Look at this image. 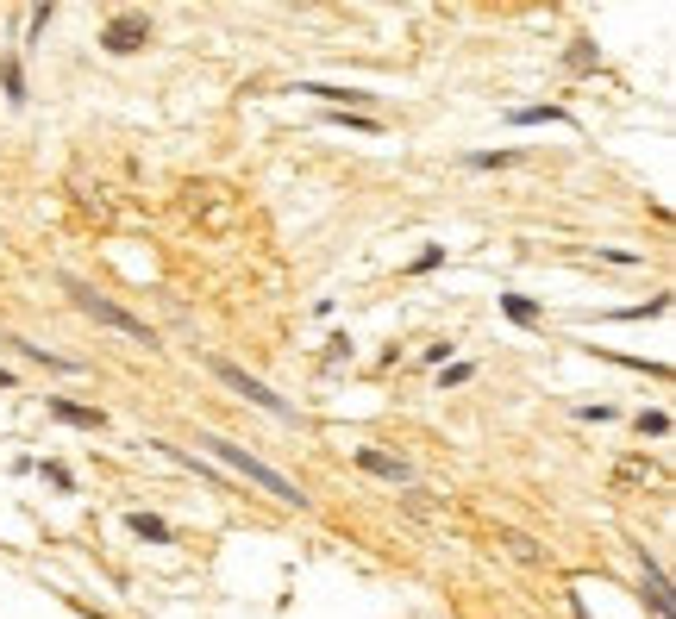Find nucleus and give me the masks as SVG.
I'll use <instances>...</instances> for the list:
<instances>
[{
  "label": "nucleus",
  "instance_id": "1",
  "mask_svg": "<svg viewBox=\"0 0 676 619\" xmlns=\"http://www.w3.org/2000/svg\"><path fill=\"white\" fill-rule=\"evenodd\" d=\"M201 451H207V457H220V463H226L232 476H245V482H257L264 495L288 500V507H307V495H301V489H294V482H288L282 470H270L264 457H251L245 444H232V438H220V432H207V438H201Z\"/></svg>",
  "mask_w": 676,
  "mask_h": 619
},
{
  "label": "nucleus",
  "instance_id": "2",
  "mask_svg": "<svg viewBox=\"0 0 676 619\" xmlns=\"http://www.w3.org/2000/svg\"><path fill=\"white\" fill-rule=\"evenodd\" d=\"M69 294H76V307L95 319V326H107V332H120V338H132V345H150V326L138 319V313H126V307H113L107 294H95V288H82V282H63Z\"/></svg>",
  "mask_w": 676,
  "mask_h": 619
},
{
  "label": "nucleus",
  "instance_id": "3",
  "mask_svg": "<svg viewBox=\"0 0 676 619\" xmlns=\"http://www.w3.org/2000/svg\"><path fill=\"white\" fill-rule=\"evenodd\" d=\"M207 370L220 375V381H226V388H232L239 400H251V407H264V413H275V419H294V407H288V400L275 394L270 381H257V375H245V370H239V363H226V357H207Z\"/></svg>",
  "mask_w": 676,
  "mask_h": 619
},
{
  "label": "nucleus",
  "instance_id": "4",
  "mask_svg": "<svg viewBox=\"0 0 676 619\" xmlns=\"http://www.w3.org/2000/svg\"><path fill=\"white\" fill-rule=\"evenodd\" d=\"M357 470H370L389 489H413V463L407 457H389V451H357Z\"/></svg>",
  "mask_w": 676,
  "mask_h": 619
},
{
  "label": "nucleus",
  "instance_id": "5",
  "mask_svg": "<svg viewBox=\"0 0 676 619\" xmlns=\"http://www.w3.org/2000/svg\"><path fill=\"white\" fill-rule=\"evenodd\" d=\"M144 38H150V25H144L138 13H120V19L107 25V38H101V44H107L113 57H132V50H138V44H144Z\"/></svg>",
  "mask_w": 676,
  "mask_h": 619
},
{
  "label": "nucleus",
  "instance_id": "6",
  "mask_svg": "<svg viewBox=\"0 0 676 619\" xmlns=\"http://www.w3.org/2000/svg\"><path fill=\"white\" fill-rule=\"evenodd\" d=\"M639 576H645V595H652V607L671 619V582H664V570L645 557V544H639Z\"/></svg>",
  "mask_w": 676,
  "mask_h": 619
},
{
  "label": "nucleus",
  "instance_id": "7",
  "mask_svg": "<svg viewBox=\"0 0 676 619\" xmlns=\"http://www.w3.org/2000/svg\"><path fill=\"white\" fill-rule=\"evenodd\" d=\"M50 413H57L63 426H82V432H101V426H107L101 407H76V400H50Z\"/></svg>",
  "mask_w": 676,
  "mask_h": 619
},
{
  "label": "nucleus",
  "instance_id": "8",
  "mask_svg": "<svg viewBox=\"0 0 676 619\" xmlns=\"http://www.w3.org/2000/svg\"><path fill=\"white\" fill-rule=\"evenodd\" d=\"M13 351H19L25 363H44V370H63V375H76V370H82L76 357H57V351H44V345H25V338H13Z\"/></svg>",
  "mask_w": 676,
  "mask_h": 619
},
{
  "label": "nucleus",
  "instance_id": "9",
  "mask_svg": "<svg viewBox=\"0 0 676 619\" xmlns=\"http://www.w3.org/2000/svg\"><path fill=\"white\" fill-rule=\"evenodd\" d=\"M126 525H132L138 538H150V544H169V525H163V519H157V513H132V519H126Z\"/></svg>",
  "mask_w": 676,
  "mask_h": 619
},
{
  "label": "nucleus",
  "instance_id": "10",
  "mask_svg": "<svg viewBox=\"0 0 676 619\" xmlns=\"http://www.w3.org/2000/svg\"><path fill=\"white\" fill-rule=\"evenodd\" d=\"M501 307H508V319H514V326H533V319H539V307H533L527 294H501Z\"/></svg>",
  "mask_w": 676,
  "mask_h": 619
},
{
  "label": "nucleus",
  "instance_id": "11",
  "mask_svg": "<svg viewBox=\"0 0 676 619\" xmlns=\"http://www.w3.org/2000/svg\"><path fill=\"white\" fill-rule=\"evenodd\" d=\"M508 120H514V125H539V120H551V125H557V120H570V113H563V107H514Z\"/></svg>",
  "mask_w": 676,
  "mask_h": 619
},
{
  "label": "nucleus",
  "instance_id": "12",
  "mask_svg": "<svg viewBox=\"0 0 676 619\" xmlns=\"http://www.w3.org/2000/svg\"><path fill=\"white\" fill-rule=\"evenodd\" d=\"M0 82H6V101H25V69H19L13 57L0 63Z\"/></svg>",
  "mask_w": 676,
  "mask_h": 619
},
{
  "label": "nucleus",
  "instance_id": "13",
  "mask_svg": "<svg viewBox=\"0 0 676 619\" xmlns=\"http://www.w3.org/2000/svg\"><path fill=\"white\" fill-rule=\"evenodd\" d=\"M639 432H652V438H664V432H671V413H639Z\"/></svg>",
  "mask_w": 676,
  "mask_h": 619
},
{
  "label": "nucleus",
  "instance_id": "14",
  "mask_svg": "<svg viewBox=\"0 0 676 619\" xmlns=\"http://www.w3.org/2000/svg\"><path fill=\"white\" fill-rule=\"evenodd\" d=\"M44 482H50V489H76V476H69L63 463H44Z\"/></svg>",
  "mask_w": 676,
  "mask_h": 619
},
{
  "label": "nucleus",
  "instance_id": "15",
  "mask_svg": "<svg viewBox=\"0 0 676 619\" xmlns=\"http://www.w3.org/2000/svg\"><path fill=\"white\" fill-rule=\"evenodd\" d=\"M0 388H13V370H0Z\"/></svg>",
  "mask_w": 676,
  "mask_h": 619
}]
</instances>
